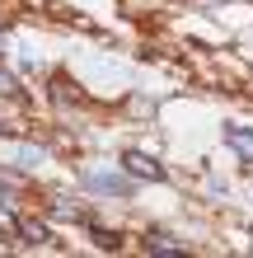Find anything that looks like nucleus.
Wrapping results in <instances>:
<instances>
[{"label":"nucleus","mask_w":253,"mask_h":258,"mask_svg":"<svg viewBox=\"0 0 253 258\" xmlns=\"http://www.w3.org/2000/svg\"><path fill=\"white\" fill-rule=\"evenodd\" d=\"M80 188L89 192H103V197H131L136 192V174H117V169H85L80 174Z\"/></svg>","instance_id":"obj_1"},{"label":"nucleus","mask_w":253,"mask_h":258,"mask_svg":"<svg viewBox=\"0 0 253 258\" xmlns=\"http://www.w3.org/2000/svg\"><path fill=\"white\" fill-rule=\"evenodd\" d=\"M122 164H127V174H136V178H150V183H164V164H159L155 155H145V150H127L122 155Z\"/></svg>","instance_id":"obj_2"},{"label":"nucleus","mask_w":253,"mask_h":258,"mask_svg":"<svg viewBox=\"0 0 253 258\" xmlns=\"http://www.w3.org/2000/svg\"><path fill=\"white\" fill-rule=\"evenodd\" d=\"M0 94H19V85H14L10 75H0Z\"/></svg>","instance_id":"obj_6"},{"label":"nucleus","mask_w":253,"mask_h":258,"mask_svg":"<svg viewBox=\"0 0 253 258\" xmlns=\"http://www.w3.org/2000/svg\"><path fill=\"white\" fill-rule=\"evenodd\" d=\"M14 230H19L28 244H42V239H47V225H33V221H14Z\"/></svg>","instance_id":"obj_4"},{"label":"nucleus","mask_w":253,"mask_h":258,"mask_svg":"<svg viewBox=\"0 0 253 258\" xmlns=\"http://www.w3.org/2000/svg\"><path fill=\"white\" fill-rule=\"evenodd\" d=\"M52 211H61V216H80V207L70 202V197H61V192L52 197Z\"/></svg>","instance_id":"obj_5"},{"label":"nucleus","mask_w":253,"mask_h":258,"mask_svg":"<svg viewBox=\"0 0 253 258\" xmlns=\"http://www.w3.org/2000/svg\"><path fill=\"white\" fill-rule=\"evenodd\" d=\"M0 52H5V38H0Z\"/></svg>","instance_id":"obj_7"},{"label":"nucleus","mask_w":253,"mask_h":258,"mask_svg":"<svg viewBox=\"0 0 253 258\" xmlns=\"http://www.w3.org/2000/svg\"><path fill=\"white\" fill-rule=\"evenodd\" d=\"M225 146H230L239 160H253V127H248V122H230V127H225Z\"/></svg>","instance_id":"obj_3"},{"label":"nucleus","mask_w":253,"mask_h":258,"mask_svg":"<svg viewBox=\"0 0 253 258\" xmlns=\"http://www.w3.org/2000/svg\"><path fill=\"white\" fill-rule=\"evenodd\" d=\"M0 239H5V235H0Z\"/></svg>","instance_id":"obj_8"}]
</instances>
